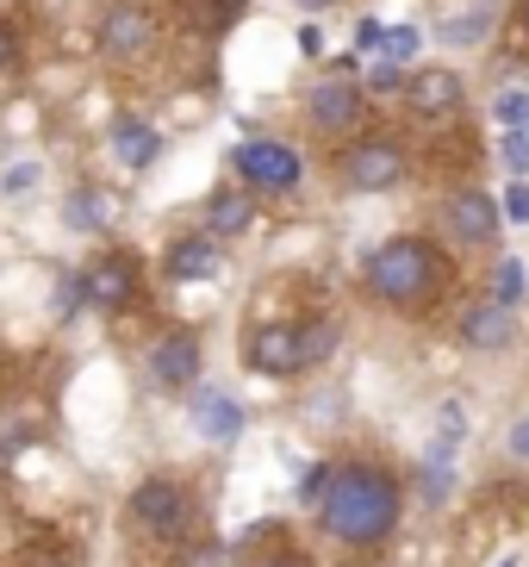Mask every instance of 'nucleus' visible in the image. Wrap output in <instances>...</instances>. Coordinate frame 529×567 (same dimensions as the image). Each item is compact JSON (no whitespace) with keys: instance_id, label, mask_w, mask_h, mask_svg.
Wrapping results in <instances>:
<instances>
[{"instance_id":"nucleus-1","label":"nucleus","mask_w":529,"mask_h":567,"mask_svg":"<svg viewBox=\"0 0 529 567\" xmlns=\"http://www.w3.org/2000/svg\"><path fill=\"white\" fill-rule=\"evenodd\" d=\"M398 512H405V486L381 462H343L331 474V493L318 499V524L343 549H381L398 530Z\"/></svg>"},{"instance_id":"nucleus-28","label":"nucleus","mask_w":529,"mask_h":567,"mask_svg":"<svg viewBox=\"0 0 529 567\" xmlns=\"http://www.w3.org/2000/svg\"><path fill=\"white\" fill-rule=\"evenodd\" d=\"M417 44H424L417 25H386V32H381V56H386V63H412Z\"/></svg>"},{"instance_id":"nucleus-19","label":"nucleus","mask_w":529,"mask_h":567,"mask_svg":"<svg viewBox=\"0 0 529 567\" xmlns=\"http://www.w3.org/2000/svg\"><path fill=\"white\" fill-rule=\"evenodd\" d=\"M38 443V417L32 405H0V467L19 462V455Z\"/></svg>"},{"instance_id":"nucleus-23","label":"nucleus","mask_w":529,"mask_h":567,"mask_svg":"<svg viewBox=\"0 0 529 567\" xmlns=\"http://www.w3.org/2000/svg\"><path fill=\"white\" fill-rule=\"evenodd\" d=\"M82 306H87L82 268H63V275H56V287H50V318H56V324H69V318H82Z\"/></svg>"},{"instance_id":"nucleus-13","label":"nucleus","mask_w":529,"mask_h":567,"mask_svg":"<svg viewBox=\"0 0 529 567\" xmlns=\"http://www.w3.org/2000/svg\"><path fill=\"white\" fill-rule=\"evenodd\" d=\"M243 368L249 374H268V381H293L299 368V324H256L243 337Z\"/></svg>"},{"instance_id":"nucleus-17","label":"nucleus","mask_w":529,"mask_h":567,"mask_svg":"<svg viewBox=\"0 0 529 567\" xmlns=\"http://www.w3.org/2000/svg\"><path fill=\"white\" fill-rule=\"evenodd\" d=\"M194 431L206 436V443H237L243 436V405L231 400V393H218V386H206V393H194Z\"/></svg>"},{"instance_id":"nucleus-40","label":"nucleus","mask_w":529,"mask_h":567,"mask_svg":"<svg viewBox=\"0 0 529 567\" xmlns=\"http://www.w3.org/2000/svg\"><path fill=\"white\" fill-rule=\"evenodd\" d=\"M262 567H305V561H299V555H268Z\"/></svg>"},{"instance_id":"nucleus-18","label":"nucleus","mask_w":529,"mask_h":567,"mask_svg":"<svg viewBox=\"0 0 529 567\" xmlns=\"http://www.w3.org/2000/svg\"><path fill=\"white\" fill-rule=\"evenodd\" d=\"M113 218H118V200L106 194V187H75L69 206H63V225L69 231H82V237H100Z\"/></svg>"},{"instance_id":"nucleus-39","label":"nucleus","mask_w":529,"mask_h":567,"mask_svg":"<svg viewBox=\"0 0 529 567\" xmlns=\"http://www.w3.org/2000/svg\"><path fill=\"white\" fill-rule=\"evenodd\" d=\"M212 7H218V13H225V19H231V13H243L249 0H212Z\"/></svg>"},{"instance_id":"nucleus-15","label":"nucleus","mask_w":529,"mask_h":567,"mask_svg":"<svg viewBox=\"0 0 529 567\" xmlns=\"http://www.w3.org/2000/svg\"><path fill=\"white\" fill-rule=\"evenodd\" d=\"M249 225H256V194L249 187H212L206 194V206H199V231L206 237H243Z\"/></svg>"},{"instance_id":"nucleus-36","label":"nucleus","mask_w":529,"mask_h":567,"mask_svg":"<svg viewBox=\"0 0 529 567\" xmlns=\"http://www.w3.org/2000/svg\"><path fill=\"white\" fill-rule=\"evenodd\" d=\"M25 187H38V168H32V163L7 168V194H25Z\"/></svg>"},{"instance_id":"nucleus-31","label":"nucleus","mask_w":529,"mask_h":567,"mask_svg":"<svg viewBox=\"0 0 529 567\" xmlns=\"http://www.w3.org/2000/svg\"><path fill=\"white\" fill-rule=\"evenodd\" d=\"M498 218H505V225H529V187H523V175H511V187L498 194Z\"/></svg>"},{"instance_id":"nucleus-6","label":"nucleus","mask_w":529,"mask_h":567,"mask_svg":"<svg viewBox=\"0 0 529 567\" xmlns=\"http://www.w3.org/2000/svg\"><path fill=\"white\" fill-rule=\"evenodd\" d=\"M362 118H367L362 75H324V82H312V94H305V125L318 137H355Z\"/></svg>"},{"instance_id":"nucleus-11","label":"nucleus","mask_w":529,"mask_h":567,"mask_svg":"<svg viewBox=\"0 0 529 567\" xmlns=\"http://www.w3.org/2000/svg\"><path fill=\"white\" fill-rule=\"evenodd\" d=\"M443 225H448V237H455V244H467V250H486L505 218H498V200H492V194H480V187H455V194L443 200Z\"/></svg>"},{"instance_id":"nucleus-26","label":"nucleus","mask_w":529,"mask_h":567,"mask_svg":"<svg viewBox=\"0 0 529 567\" xmlns=\"http://www.w3.org/2000/svg\"><path fill=\"white\" fill-rule=\"evenodd\" d=\"M492 118H498V132H523L529 125V87H505L492 101Z\"/></svg>"},{"instance_id":"nucleus-30","label":"nucleus","mask_w":529,"mask_h":567,"mask_svg":"<svg viewBox=\"0 0 529 567\" xmlns=\"http://www.w3.org/2000/svg\"><path fill=\"white\" fill-rule=\"evenodd\" d=\"M498 163L511 175H529V125L523 132H498Z\"/></svg>"},{"instance_id":"nucleus-9","label":"nucleus","mask_w":529,"mask_h":567,"mask_svg":"<svg viewBox=\"0 0 529 567\" xmlns=\"http://www.w3.org/2000/svg\"><path fill=\"white\" fill-rule=\"evenodd\" d=\"M398 101L412 106V118H431V125H443V118H461L467 106V82H461V69H412L405 75V87H398Z\"/></svg>"},{"instance_id":"nucleus-22","label":"nucleus","mask_w":529,"mask_h":567,"mask_svg":"<svg viewBox=\"0 0 529 567\" xmlns=\"http://www.w3.org/2000/svg\"><path fill=\"white\" fill-rule=\"evenodd\" d=\"M336 343H343V324H336V318H312V324H299V362H305V368H318Z\"/></svg>"},{"instance_id":"nucleus-34","label":"nucleus","mask_w":529,"mask_h":567,"mask_svg":"<svg viewBox=\"0 0 529 567\" xmlns=\"http://www.w3.org/2000/svg\"><path fill=\"white\" fill-rule=\"evenodd\" d=\"M299 56H305V63L324 56V32H318V25H299Z\"/></svg>"},{"instance_id":"nucleus-29","label":"nucleus","mask_w":529,"mask_h":567,"mask_svg":"<svg viewBox=\"0 0 529 567\" xmlns=\"http://www.w3.org/2000/svg\"><path fill=\"white\" fill-rule=\"evenodd\" d=\"M331 474H336V462H312L305 474H299V505H312L318 512V499L331 493Z\"/></svg>"},{"instance_id":"nucleus-10","label":"nucleus","mask_w":529,"mask_h":567,"mask_svg":"<svg viewBox=\"0 0 529 567\" xmlns=\"http://www.w3.org/2000/svg\"><path fill=\"white\" fill-rule=\"evenodd\" d=\"M144 368H149V381L163 386V393H187V386L199 381V368H206V350H199L194 331H163L144 350Z\"/></svg>"},{"instance_id":"nucleus-35","label":"nucleus","mask_w":529,"mask_h":567,"mask_svg":"<svg viewBox=\"0 0 529 567\" xmlns=\"http://www.w3.org/2000/svg\"><path fill=\"white\" fill-rule=\"evenodd\" d=\"M381 19H362V25H355V51H381Z\"/></svg>"},{"instance_id":"nucleus-43","label":"nucleus","mask_w":529,"mask_h":567,"mask_svg":"<svg viewBox=\"0 0 529 567\" xmlns=\"http://www.w3.org/2000/svg\"><path fill=\"white\" fill-rule=\"evenodd\" d=\"M498 567H517V555H505V561H498Z\"/></svg>"},{"instance_id":"nucleus-33","label":"nucleus","mask_w":529,"mask_h":567,"mask_svg":"<svg viewBox=\"0 0 529 567\" xmlns=\"http://www.w3.org/2000/svg\"><path fill=\"white\" fill-rule=\"evenodd\" d=\"M19 56H25V44H19V32L0 19V69H19Z\"/></svg>"},{"instance_id":"nucleus-3","label":"nucleus","mask_w":529,"mask_h":567,"mask_svg":"<svg viewBox=\"0 0 529 567\" xmlns=\"http://www.w3.org/2000/svg\"><path fill=\"white\" fill-rule=\"evenodd\" d=\"M336 175L355 194H386V187H398L412 175V144L398 132H355L336 151Z\"/></svg>"},{"instance_id":"nucleus-20","label":"nucleus","mask_w":529,"mask_h":567,"mask_svg":"<svg viewBox=\"0 0 529 567\" xmlns=\"http://www.w3.org/2000/svg\"><path fill=\"white\" fill-rule=\"evenodd\" d=\"M417 481H424V499L443 505L455 493V443H431L424 462H417Z\"/></svg>"},{"instance_id":"nucleus-42","label":"nucleus","mask_w":529,"mask_h":567,"mask_svg":"<svg viewBox=\"0 0 529 567\" xmlns=\"http://www.w3.org/2000/svg\"><path fill=\"white\" fill-rule=\"evenodd\" d=\"M293 7H331V0H293Z\"/></svg>"},{"instance_id":"nucleus-7","label":"nucleus","mask_w":529,"mask_h":567,"mask_svg":"<svg viewBox=\"0 0 529 567\" xmlns=\"http://www.w3.org/2000/svg\"><path fill=\"white\" fill-rule=\"evenodd\" d=\"M82 293L94 312H132L137 293H144V275H137L132 250H100L94 262L82 268Z\"/></svg>"},{"instance_id":"nucleus-38","label":"nucleus","mask_w":529,"mask_h":567,"mask_svg":"<svg viewBox=\"0 0 529 567\" xmlns=\"http://www.w3.org/2000/svg\"><path fill=\"white\" fill-rule=\"evenodd\" d=\"M511 455H517V462H529V417L511 431Z\"/></svg>"},{"instance_id":"nucleus-16","label":"nucleus","mask_w":529,"mask_h":567,"mask_svg":"<svg viewBox=\"0 0 529 567\" xmlns=\"http://www.w3.org/2000/svg\"><path fill=\"white\" fill-rule=\"evenodd\" d=\"M218 262H225V244H218V237L181 231L175 244H168V256H163V275L168 281H212Z\"/></svg>"},{"instance_id":"nucleus-41","label":"nucleus","mask_w":529,"mask_h":567,"mask_svg":"<svg viewBox=\"0 0 529 567\" xmlns=\"http://www.w3.org/2000/svg\"><path fill=\"white\" fill-rule=\"evenodd\" d=\"M517 25H523V38H529V0H517Z\"/></svg>"},{"instance_id":"nucleus-25","label":"nucleus","mask_w":529,"mask_h":567,"mask_svg":"<svg viewBox=\"0 0 529 567\" xmlns=\"http://www.w3.org/2000/svg\"><path fill=\"white\" fill-rule=\"evenodd\" d=\"M523 262H517V256H498V262H492V300L498 306H517V300H523Z\"/></svg>"},{"instance_id":"nucleus-5","label":"nucleus","mask_w":529,"mask_h":567,"mask_svg":"<svg viewBox=\"0 0 529 567\" xmlns=\"http://www.w3.org/2000/svg\"><path fill=\"white\" fill-rule=\"evenodd\" d=\"M231 168L249 194H293L305 182V156L293 144H281V137H249V144H237Z\"/></svg>"},{"instance_id":"nucleus-24","label":"nucleus","mask_w":529,"mask_h":567,"mask_svg":"<svg viewBox=\"0 0 529 567\" xmlns=\"http://www.w3.org/2000/svg\"><path fill=\"white\" fill-rule=\"evenodd\" d=\"M175 567H243V555H237V543H225V536H206V543H187Z\"/></svg>"},{"instance_id":"nucleus-14","label":"nucleus","mask_w":529,"mask_h":567,"mask_svg":"<svg viewBox=\"0 0 529 567\" xmlns=\"http://www.w3.org/2000/svg\"><path fill=\"white\" fill-rule=\"evenodd\" d=\"M106 144H113V156L132 168V175L156 168V163H163V151H168V137L156 132V125H144V118H132V113H118L113 125H106Z\"/></svg>"},{"instance_id":"nucleus-4","label":"nucleus","mask_w":529,"mask_h":567,"mask_svg":"<svg viewBox=\"0 0 529 567\" xmlns=\"http://www.w3.org/2000/svg\"><path fill=\"white\" fill-rule=\"evenodd\" d=\"M132 524L149 536V543H181V536L194 530V493H187L181 481H168V474H156V481H137V493H132Z\"/></svg>"},{"instance_id":"nucleus-32","label":"nucleus","mask_w":529,"mask_h":567,"mask_svg":"<svg viewBox=\"0 0 529 567\" xmlns=\"http://www.w3.org/2000/svg\"><path fill=\"white\" fill-rule=\"evenodd\" d=\"M461 436H467L461 400H443V412H436V443H461Z\"/></svg>"},{"instance_id":"nucleus-27","label":"nucleus","mask_w":529,"mask_h":567,"mask_svg":"<svg viewBox=\"0 0 529 567\" xmlns=\"http://www.w3.org/2000/svg\"><path fill=\"white\" fill-rule=\"evenodd\" d=\"M398 87H405V63H386V56H374L362 75V94H381V101H393Z\"/></svg>"},{"instance_id":"nucleus-2","label":"nucleus","mask_w":529,"mask_h":567,"mask_svg":"<svg viewBox=\"0 0 529 567\" xmlns=\"http://www.w3.org/2000/svg\"><path fill=\"white\" fill-rule=\"evenodd\" d=\"M436 287H443V250L431 237H386L367 256V293L393 312H417L424 300H436Z\"/></svg>"},{"instance_id":"nucleus-37","label":"nucleus","mask_w":529,"mask_h":567,"mask_svg":"<svg viewBox=\"0 0 529 567\" xmlns=\"http://www.w3.org/2000/svg\"><path fill=\"white\" fill-rule=\"evenodd\" d=\"M25 567H82V561H75V555H63V549H44V555H32Z\"/></svg>"},{"instance_id":"nucleus-21","label":"nucleus","mask_w":529,"mask_h":567,"mask_svg":"<svg viewBox=\"0 0 529 567\" xmlns=\"http://www.w3.org/2000/svg\"><path fill=\"white\" fill-rule=\"evenodd\" d=\"M492 19H498L492 0H486V7H474V13H461V19H443V44H448V51H467V44H480V38L492 32Z\"/></svg>"},{"instance_id":"nucleus-12","label":"nucleus","mask_w":529,"mask_h":567,"mask_svg":"<svg viewBox=\"0 0 529 567\" xmlns=\"http://www.w3.org/2000/svg\"><path fill=\"white\" fill-rule=\"evenodd\" d=\"M455 337H461L474 355H498L517 343V306H498L492 293L474 306H461V318H455Z\"/></svg>"},{"instance_id":"nucleus-8","label":"nucleus","mask_w":529,"mask_h":567,"mask_svg":"<svg viewBox=\"0 0 529 567\" xmlns=\"http://www.w3.org/2000/svg\"><path fill=\"white\" fill-rule=\"evenodd\" d=\"M156 13H149L144 0H106V13H100V51L113 56V63H137V56L156 51Z\"/></svg>"}]
</instances>
